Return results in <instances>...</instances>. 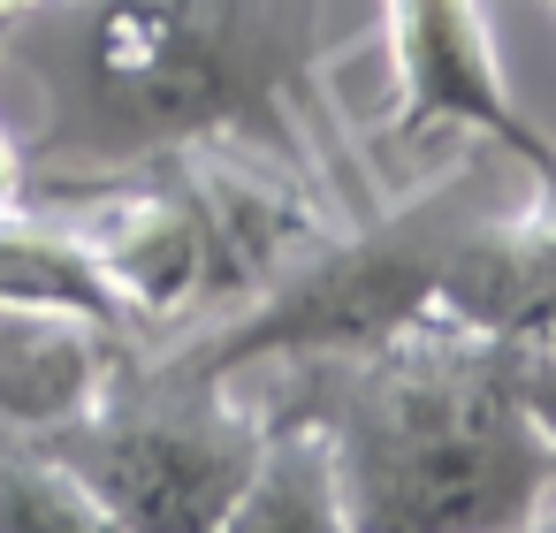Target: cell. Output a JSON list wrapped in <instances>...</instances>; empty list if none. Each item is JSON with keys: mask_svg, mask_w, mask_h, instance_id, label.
Instances as JSON below:
<instances>
[{"mask_svg": "<svg viewBox=\"0 0 556 533\" xmlns=\"http://www.w3.org/2000/svg\"><path fill=\"white\" fill-rule=\"evenodd\" d=\"M39 199L77 229V244L92 252L100 282L115 290V305L138 335H176V328L206 320V305H214L206 237H199L184 183L161 161L62 176V191H39Z\"/></svg>", "mask_w": 556, "mask_h": 533, "instance_id": "6", "label": "cell"}, {"mask_svg": "<svg viewBox=\"0 0 556 533\" xmlns=\"http://www.w3.org/2000/svg\"><path fill=\"white\" fill-rule=\"evenodd\" d=\"M275 411L244 373H206L168 343H138L123 381L47 449L130 533H214L267 457Z\"/></svg>", "mask_w": 556, "mask_h": 533, "instance_id": "4", "label": "cell"}, {"mask_svg": "<svg viewBox=\"0 0 556 533\" xmlns=\"http://www.w3.org/2000/svg\"><path fill=\"white\" fill-rule=\"evenodd\" d=\"M488 199H495L488 168L472 153H457L427 183H412L396 206H358L282 282L229 305L222 320H199L168 351L206 366V373H252V366H290V358L366 351V343H381L404 320L442 305L450 252Z\"/></svg>", "mask_w": 556, "mask_h": 533, "instance_id": "3", "label": "cell"}, {"mask_svg": "<svg viewBox=\"0 0 556 533\" xmlns=\"http://www.w3.org/2000/svg\"><path fill=\"white\" fill-rule=\"evenodd\" d=\"M267 411H275V404H267ZM214 533H358V525H351V503H343V487H336L328 442H320L313 419L275 411L267 457H260L252 487L237 495V510H229Z\"/></svg>", "mask_w": 556, "mask_h": 533, "instance_id": "8", "label": "cell"}, {"mask_svg": "<svg viewBox=\"0 0 556 533\" xmlns=\"http://www.w3.org/2000/svg\"><path fill=\"white\" fill-rule=\"evenodd\" d=\"M0 533H130L47 442L0 434Z\"/></svg>", "mask_w": 556, "mask_h": 533, "instance_id": "10", "label": "cell"}, {"mask_svg": "<svg viewBox=\"0 0 556 533\" xmlns=\"http://www.w3.org/2000/svg\"><path fill=\"white\" fill-rule=\"evenodd\" d=\"M389 47V145H419L434 130H465L472 145L510 153L526 176L556 161V138L518 107L488 0H381Z\"/></svg>", "mask_w": 556, "mask_h": 533, "instance_id": "5", "label": "cell"}, {"mask_svg": "<svg viewBox=\"0 0 556 533\" xmlns=\"http://www.w3.org/2000/svg\"><path fill=\"white\" fill-rule=\"evenodd\" d=\"M138 328L77 305H0V434L54 442L138 358Z\"/></svg>", "mask_w": 556, "mask_h": 533, "instance_id": "7", "label": "cell"}, {"mask_svg": "<svg viewBox=\"0 0 556 533\" xmlns=\"http://www.w3.org/2000/svg\"><path fill=\"white\" fill-rule=\"evenodd\" d=\"M24 199H31V153H24L9 130H0V214L24 206Z\"/></svg>", "mask_w": 556, "mask_h": 533, "instance_id": "12", "label": "cell"}, {"mask_svg": "<svg viewBox=\"0 0 556 533\" xmlns=\"http://www.w3.org/2000/svg\"><path fill=\"white\" fill-rule=\"evenodd\" d=\"M0 9H9V16H24V9H31V0H0Z\"/></svg>", "mask_w": 556, "mask_h": 533, "instance_id": "15", "label": "cell"}, {"mask_svg": "<svg viewBox=\"0 0 556 533\" xmlns=\"http://www.w3.org/2000/svg\"><path fill=\"white\" fill-rule=\"evenodd\" d=\"M548 9H556V0H548Z\"/></svg>", "mask_w": 556, "mask_h": 533, "instance_id": "16", "label": "cell"}, {"mask_svg": "<svg viewBox=\"0 0 556 533\" xmlns=\"http://www.w3.org/2000/svg\"><path fill=\"white\" fill-rule=\"evenodd\" d=\"M0 305H77V313H108L123 320L115 290L100 282L92 252L77 244V229L31 191L24 206L0 214ZM130 328V320H123Z\"/></svg>", "mask_w": 556, "mask_h": 533, "instance_id": "9", "label": "cell"}, {"mask_svg": "<svg viewBox=\"0 0 556 533\" xmlns=\"http://www.w3.org/2000/svg\"><path fill=\"white\" fill-rule=\"evenodd\" d=\"M282 373L275 411L320 427L358 533H510L556 503V449L518 389L510 335L434 305L396 335Z\"/></svg>", "mask_w": 556, "mask_h": 533, "instance_id": "2", "label": "cell"}, {"mask_svg": "<svg viewBox=\"0 0 556 533\" xmlns=\"http://www.w3.org/2000/svg\"><path fill=\"white\" fill-rule=\"evenodd\" d=\"M313 16L320 0H31L9 31L39 92L31 153L130 168L244 138L336 191V153L313 138Z\"/></svg>", "mask_w": 556, "mask_h": 533, "instance_id": "1", "label": "cell"}, {"mask_svg": "<svg viewBox=\"0 0 556 533\" xmlns=\"http://www.w3.org/2000/svg\"><path fill=\"white\" fill-rule=\"evenodd\" d=\"M526 199H533V206H541V214L556 221V161H548L541 176H526Z\"/></svg>", "mask_w": 556, "mask_h": 533, "instance_id": "13", "label": "cell"}, {"mask_svg": "<svg viewBox=\"0 0 556 533\" xmlns=\"http://www.w3.org/2000/svg\"><path fill=\"white\" fill-rule=\"evenodd\" d=\"M510 533H556V503H541V510H533L526 525H510Z\"/></svg>", "mask_w": 556, "mask_h": 533, "instance_id": "14", "label": "cell"}, {"mask_svg": "<svg viewBox=\"0 0 556 533\" xmlns=\"http://www.w3.org/2000/svg\"><path fill=\"white\" fill-rule=\"evenodd\" d=\"M510 358H518V389H526V404H533V419H541V434H548V449H556V351L510 343Z\"/></svg>", "mask_w": 556, "mask_h": 533, "instance_id": "11", "label": "cell"}]
</instances>
